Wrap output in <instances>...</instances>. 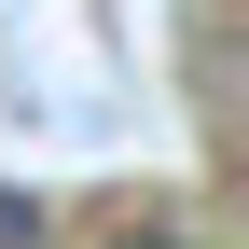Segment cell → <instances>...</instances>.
Returning a JSON list of instances; mask_svg holds the SVG:
<instances>
[{
	"label": "cell",
	"mask_w": 249,
	"mask_h": 249,
	"mask_svg": "<svg viewBox=\"0 0 249 249\" xmlns=\"http://www.w3.org/2000/svg\"><path fill=\"white\" fill-rule=\"evenodd\" d=\"M0 249H42V194H14V180H0Z\"/></svg>",
	"instance_id": "cell-1"
},
{
	"label": "cell",
	"mask_w": 249,
	"mask_h": 249,
	"mask_svg": "<svg viewBox=\"0 0 249 249\" xmlns=\"http://www.w3.org/2000/svg\"><path fill=\"white\" fill-rule=\"evenodd\" d=\"M124 249H194V235H180V222H152V235H124Z\"/></svg>",
	"instance_id": "cell-2"
}]
</instances>
